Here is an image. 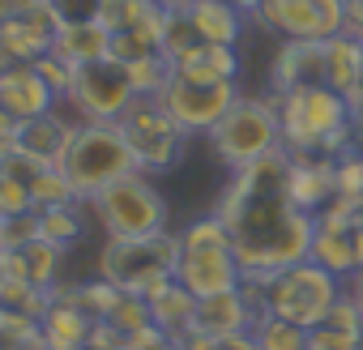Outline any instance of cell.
Returning a JSON list of instances; mask_svg holds the SVG:
<instances>
[{
	"mask_svg": "<svg viewBox=\"0 0 363 350\" xmlns=\"http://www.w3.org/2000/svg\"><path fill=\"white\" fill-rule=\"evenodd\" d=\"M214 214L231 231L240 269H286L312 256L316 214L291 197V154L274 149L252 166H240L223 188Z\"/></svg>",
	"mask_w": 363,
	"mask_h": 350,
	"instance_id": "1",
	"label": "cell"
},
{
	"mask_svg": "<svg viewBox=\"0 0 363 350\" xmlns=\"http://www.w3.org/2000/svg\"><path fill=\"white\" fill-rule=\"evenodd\" d=\"M240 290L257 307V316L269 312V316H282L299 329H316L329 316V307L337 303L342 278L308 256V261H295L286 269H244Z\"/></svg>",
	"mask_w": 363,
	"mask_h": 350,
	"instance_id": "2",
	"label": "cell"
},
{
	"mask_svg": "<svg viewBox=\"0 0 363 350\" xmlns=\"http://www.w3.org/2000/svg\"><path fill=\"white\" fill-rule=\"evenodd\" d=\"M278 124H282V149L286 154H316V158H342L354 149V115L350 103L329 86H299L291 94H278Z\"/></svg>",
	"mask_w": 363,
	"mask_h": 350,
	"instance_id": "3",
	"label": "cell"
},
{
	"mask_svg": "<svg viewBox=\"0 0 363 350\" xmlns=\"http://www.w3.org/2000/svg\"><path fill=\"white\" fill-rule=\"evenodd\" d=\"M56 166L69 180L77 201H94L116 180L141 171L133 149H128V141H124V132L116 124H99V120H86V124L73 128V137H69V145H65Z\"/></svg>",
	"mask_w": 363,
	"mask_h": 350,
	"instance_id": "4",
	"label": "cell"
},
{
	"mask_svg": "<svg viewBox=\"0 0 363 350\" xmlns=\"http://www.w3.org/2000/svg\"><path fill=\"white\" fill-rule=\"evenodd\" d=\"M244 278L235 248H231V231L218 214H206L197 222H189L179 231V265H175V282L193 290L197 299L206 295H223L235 290Z\"/></svg>",
	"mask_w": 363,
	"mask_h": 350,
	"instance_id": "5",
	"label": "cell"
},
{
	"mask_svg": "<svg viewBox=\"0 0 363 350\" xmlns=\"http://www.w3.org/2000/svg\"><path fill=\"white\" fill-rule=\"evenodd\" d=\"M179 265V235L154 231V235H133V239H107L99 252V278L120 286L124 295H154L175 278Z\"/></svg>",
	"mask_w": 363,
	"mask_h": 350,
	"instance_id": "6",
	"label": "cell"
},
{
	"mask_svg": "<svg viewBox=\"0 0 363 350\" xmlns=\"http://www.w3.org/2000/svg\"><path fill=\"white\" fill-rule=\"evenodd\" d=\"M218 162L231 171L252 166L257 158L282 149V124H278V103L274 98H235V107L206 132Z\"/></svg>",
	"mask_w": 363,
	"mask_h": 350,
	"instance_id": "7",
	"label": "cell"
},
{
	"mask_svg": "<svg viewBox=\"0 0 363 350\" xmlns=\"http://www.w3.org/2000/svg\"><path fill=\"white\" fill-rule=\"evenodd\" d=\"M90 205H94V218L107 231V239H133V235L167 231V201L141 171H133L124 180H116L111 188H103Z\"/></svg>",
	"mask_w": 363,
	"mask_h": 350,
	"instance_id": "8",
	"label": "cell"
},
{
	"mask_svg": "<svg viewBox=\"0 0 363 350\" xmlns=\"http://www.w3.org/2000/svg\"><path fill=\"white\" fill-rule=\"evenodd\" d=\"M116 128L124 132V141H128L141 171L175 166L179 154H184V141H189V132L171 120V111L158 103V94H137L124 107V115L116 120Z\"/></svg>",
	"mask_w": 363,
	"mask_h": 350,
	"instance_id": "9",
	"label": "cell"
},
{
	"mask_svg": "<svg viewBox=\"0 0 363 350\" xmlns=\"http://www.w3.org/2000/svg\"><path fill=\"white\" fill-rule=\"evenodd\" d=\"M103 26L111 30V60L133 64L162 52L167 5L162 0H107Z\"/></svg>",
	"mask_w": 363,
	"mask_h": 350,
	"instance_id": "10",
	"label": "cell"
},
{
	"mask_svg": "<svg viewBox=\"0 0 363 350\" xmlns=\"http://www.w3.org/2000/svg\"><path fill=\"white\" fill-rule=\"evenodd\" d=\"M235 98H240L235 81H193V77H179V73H171L167 86L158 90V103L171 111V120L189 137L193 132H210L235 107Z\"/></svg>",
	"mask_w": 363,
	"mask_h": 350,
	"instance_id": "11",
	"label": "cell"
},
{
	"mask_svg": "<svg viewBox=\"0 0 363 350\" xmlns=\"http://www.w3.org/2000/svg\"><path fill=\"white\" fill-rule=\"evenodd\" d=\"M133 98H137V90H133V77H128V69H124L120 60L103 56V60L77 64V77H73V90H69V103H73L86 120L116 124Z\"/></svg>",
	"mask_w": 363,
	"mask_h": 350,
	"instance_id": "12",
	"label": "cell"
},
{
	"mask_svg": "<svg viewBox=\"0 0 363 350\" xmlns=\"http://www.w3.org/2000/svg\"><path fill=\"white\" fill-rule=\"evenodd\" d=\"M60 22L39 5H26L18 13H0V69L9 64H35L56 47Z\"/></svg>",
	"mask_w": 363,
	"mask_h": 350,
	"instance_id": "13",
	"label": "cell"
},
{
	"mask_svg": "<svg viewBox=\"0 0 363 350\" xmlns=\"http://www.w3.org/2000/svg\"><path fill=\"white\" fill-rule=\"evenodd\" d=\"M299 86H325V39H286L269 64V98Z\"/></svg>",
	"mask_w": 363,
	"mask_h": 350,
	"instance_id": "14",
	"label": "cell"
},
{
	"mask_svg": "<svg viewBox=\"0 0 363 350\" xmlns=\"http://www.w3.org/2000/svg\"><path fill=\"white\" fill-rule=\"evenodd\" d=\"M94 316L73 299V286H56L52 290V307L43 312L39 329H43V350H90V333H94Z\"/></svg>",
	"mask_w": 363,
	"mask_h": 350,
	"instance_id": "15",
	"label": "cell"
},
{
	"mask_svg": "<svg viewBox=\"0 0 363 350\" xmlns=\"http://www.w3.org/2000/svg\"><path fill=\"white\" fill-rule=\"evenodd\" d=\"M252 18L282 39H333L337 35V26L325 18L316 0H261V9Z\"/></svg>",
	"mask_w": 363,
	"mask_h": 350,
	"instance_id": "16",
	"label": "cell"
},
{
	"mask_svg": "<svg viewBox=\"0 0 363 350\" xmlns=\"http://www.w3.org/2000/svg\"><path fill=\"white\" fill-rule=\"evenodd\" d=\"M0 107L18 120H35L56 107V90L43 81L35 64H9L0 69Z\"/></svg>",
	"mask_w": 363,
	"mask_h": 350,
	"instance_id": "17",
	"label": "cell"
},
{
	"mask_svg": "<svg viewBox=\"0 0 363 350\" xmlns=\"http://www.w3.org/2000/svg\"><path fill=\"white\" fill-rule=\"evenodd\" d=\"M325 86L350 103V115L363 107V43L350 35L325 39Z\"/></svg>",
	"mask_w": 363,
	"mask_h": 350,
	"instance_id": "18",
	"label": "cell"
},
{
	"mask_svg": "<svg viewBox=\"0 0 363 350\" xmlns=\"http://www.w3.org/2000/svg\"><path fill=\"white\" fill-rule=\"evenodd\" d=\"M257 320V307L244 299V290H223V295H206L197 299V312H193V329L197 333H210V337H235V333H248Z\"/></svg>",
	"mask_w": 363,
	"mask_h": 350,
	"instance_id": "19",
	"label": "cell"
},
{
	"mask_svg": "<svg viewBox=\"0 0 363 350\" xmlns=\"http://www.w3.org/2000/svg\"><path fill=\"white\" fill-rule=\"evenodd\" d=\"M291 197H295L299 210L320 214V210L337 197V171H333V158L291 154Z\"/></svg>",
	"mask_w": 363,
	"mask_h": 350,
	"instance_id": "20",
	"label": "cell"
},
{
	"mask_svg": "<svg viewBox=\"0 0 363 350\" xmlns=\"http://www.w3.org/2000/svg\"><path fill=\"white\" fill-rule=\"evenodd\" d=\"M69 137H73V124H65L56 111H48V115L22 120V128H18V154L56 166L60 154H65V145H69Z\"/></svg>",
	"mask_w": 363,
	"mask_h": 350,
	"instance_id": "21",
	"label": "cell"
},
{
	"mask_svg": "<svg viewBox=\"0 0 363 350\" xmlns=\"http://www.w3.org/2000/svg\"><path fill=\"white\" fill-rule=\"evenodd\" d=\"M145 303H150V320H154V329H158V333H167V337H184V333L193 329L197 295H193V290H184L175 278H171L167 286H158L154 295H145Z\"/></svg>",
	"mask_w": 363,
	"mask_h": 350,
	"instance_id": "22",
	"label": "cell"
},
{
	"mask_svg": "<svg viewBox=\"0 0 363 350\" xmlns=\"http://www.w3.org/2000/svg\"><path fill=\"white\" fill-rule=\"evenodd\" d=\"M5 273L18 278V282H30V286H43V290H56V273H60V248L48 244V239H30L26 248L18 252H5Z\"/></svg>",
	"mask_w": 363,
	"mask_h": 350,
	"instance_id": "23",
	"label": "cell"
},
{
	"mask_svg": "<svg viewBox=\"0 0 363 350\" xmlns=\"http://www.w3.org/2000/svg\"><path fill=\"white\" fill-rule=\"evenodd\" d=\"M171 73L193 77V81H235L240 77V56L227 43H197L193 52H184L171 64Z\"/></svg>",
	"mask_w": 363,
	"mask_h": 350,
	"instance_id": "24",
	"label": "cell"
},
{
	"mask_svg": "<svg viewBox=\"0 0 363 350\" xmlns=\"http://www.w3.org/2000/svg\"><path fill=\"white\" fill-rule=\"evenodd\" d=\"M184 9H189L197 35H201L206 43H227V47L240 43L244 18H248V13H240L235 5H227V0H189Z\"/></svg>",
	"mask_w": 363,
	"mask_h": 350,
	"instance_id": "25",
	"label": "cell"
},
{
	"mask_svg": "<svg viewBox=\"0 0 363 350\" xmlns=\"http://www.w3.org/2000/svg\"><path fill=\"white\" fill-rule=\"evenodd\" d=\"M60 60H69L73 69L77 64H90V60H103L111 56V30L103 22H86V26H60L56 35V47H52Z\"/></svg>",
	"mask_w": 363,
	"mask_h": 350,
	"instance_id": "26",
	"label": "cell"
},
{
	"mask_svg": "<svg viewBox=\"0 0 363 350\" xmlns=\"http://www.w3.org/2000/svg\"><path fill=\"white\" fill-rule=\"evenodd\" d=\"M252 341H257V350H308V329L261 312L252 320Z\"/></svg>",
	"mask_w": 363,
	"mask_h": 350,
	"instance_id": "27",
	"label": "cell"
},
{
	"mask_svg": "<svg viewBox=\"0 0 363 350\" xmlns=\"http://www.w3.org/2000/svg\"><path fill=\"white\" fill-rule=\"evenodd\" d=\"M77 205H82V201L56 205V210H39V239L56 244L60 252L73 248V244L82 239V210H77Z\"/></svg>",
	"mask_w": 363,
	"mask_h": 350,
	"instance_id": "28",
	"label": "cell"
},
{
	"mask_svg": "<svg viewBox=\"0 0 363 350\" xmlns=\"http://www.w3.org/2000/svg\"><path fill=\"white\" fill-rule=\"evenodd\" d=\"M0 350H43V329H39V320L0 307Z\"/></svg>",
	"mask_w": 363,
	"mask_h": 350,
	"instance_id": "29",
	"label": "cell"
},
{
	"mask_svg": "<svg viewBox=\"0 0 363 350\" xmlns=\"http://www.w3.org/2000/svg\"><path fill=\"white\" fill-rule=\"evenodd\" d=\"M39 5H43L60 26H86V22H103L107 0H39Z\"/></svg>",
	"mask_w": 363,
	"mask_h": 350,
	"instance_id": "30",
	"label": "cell"
},
{
	"mask_svg": "<svg viewBox=\"0 0 363 350\" xmlns=\"http://www.w3.org/2000/svg\"><path fill=\"white\" fill-rule=\"evenodd\" d=\"M30 239H39V210L0 218V252H18V248H26Z\"/></svg>",
	"mask_w": 363,
	"mask_h": 350,
	"instance_id": "31",
	"label": "cell"
},
{
	"mask_svg": "<svg viewBox=\"0 0 363 350\" xmlns=\"http://www.w3.org/2000/svg\"><path fill=\"white\" fill-rule=\"evenodd\" d=\"M337 197H359L363 201V149H346L337 162Z\"/></svg>",
	"mask_w": 363,
	"mask_h": 350,
	"instance_id": "32",
	"label": "cell"
},
{
	"mask_svg": "<svg viewBox=\"0 0 363 350\" xmlns=\"http://www.w3.org/2000/svg\"><path fill=\"white\" fill-rule=\"evenodd\" d=\"M320 324H333V329H342V333H359V337H363V307H359V299H354L350 290H342L337 303L329 307V316H325Z\"/></svg>",
	"mask_w": 363,
	"mask_h": 350,
	"instance_id": "33",
	"label": "cell"
},
{
	"mask_svg": "<svg viewBox=\"0 0 363 350\" xmlns=\"http://www.w3.org/2000/svg\"><path fill=\"white\" fill-rule=\"evenodd\" d=\"M35 69L43 73V81L56 90V98H69V90H73V77H77V69L69 64V60H60L56 52H48L43 60H35Z\"/></svg>",
	"mask_w": 363,
	"mask_h": 350,
	"instance_id": "34",
	"label": "cell"
},
{
	"mask_svg": "<svg viewBox=\"0 0 363 350\" xmlns=\"http://www.w3.org/2000/svg\"><path fill=\"white\" fill-rule=\"evenodd\" d=\"M308 350H363V337L342 333L333 324H316V329H308Z\"/></svg>",
	"mask_w": 363,
	"mask_h": 350,
	"instance_id": "35",
	"label": "cell"
},
{
	"mask_svg": "<svg viewBox=\"0 0 363 350\" xmlns=\"http://www.w3.org/2000/svg\"><path fill=\"white\" fill-rule=\"evenodd\" d=\"M342 35L363 43V0H342Z\"/></svg>",
	"mask_w": 363,
	"mask_h": 350,
	"instance_id": "36",
	"label": "cell"
},
{
	"mask_svg": "<svg viewBox=\"0 0 363 350\" xmlns=\"http://www.w3.org/2000/svg\"><path fill=\"white\" fill-rule=\"evenodd\" d=\"M175 341H179V350H231L227 337H210V333H197V329H189L184 337H175Z\"/></svg>",
	"mask_w": 363,
	"mask_h": 350,
	"instance_id": "37",
	"label": "cell"
},
{
	"mask_svg": "<svg viewBox=\"0 0 363 350\" xmlns=\"http://www.w3.org/2000/svg\"><path fill=\"white\" fill-rule=\"evenodd\" d=\"M18 128H22V120L0 107V158H9L18 149Z\"/></svg>",
	"mask_w": 363,
	"mask_h": 350,
	"instance_id": "38",
	"label": "cell"
},
{
	"mask_svg": "<svg viewBox=\"0 0 363 350\" xmlns=\"http://www.w3.org/2000/svg\"><path fill=\"white\" fill-rule=\"evenodd\" d=\"M346 290H350V295L359 299V307H363V265H359V269H354V273L346 278Z\"/></svg>",
	"mask_w": 363,
	"mask_h": 350,
	"instance_id": "39",
	"label": "cell"
},
{
	"mask_svg": "<svg viewBox=\"0 0 363 350\" xmlns=\"http://www.w3.org/2000/svg\"><path fill=\"white\" fill-rule=\"evenodd\" d=\"M145 350H179V341H175V337H167V333H158Z\"/></svg>",
	"mask_w": 363,
	"mask_h": 350,
	"instance_id": "40",
	"label": "cell"
},
{
	"mask_svg": "<svg viewBox=\"0 0 363 350\" xmlns=\"http://www.w3.org/2000/svg\"><path fill=\"white\" fill-rule=\"evenodd\" d=\"M227 5H235L240 13H248V18H252V13L261 9V0H227Z\"/></svg>",
	"mask_w": 363,
	"mask_h": 350,
	"instance_id": "41",
	"label": "cell"
},
{
	"mask_svg": "<svg viewBox=\"0 0 363 350\" xmlns=\"http://www.w3.org/2000/svg\"><path fill=\"white\" fill-rule=\"evenodd\" d=\"M26 5H35V0H0V13H18Z\"/></svg>",
	"mask_w": 363,
	"mask_h": 350,
	"instance_id": "42",
	"label": "cell"
},
{
	"mask_svg": "<svg viewBox=\"0 0 363 350\" xmlns=\"http://www.w3.org/2000/svg\"><path fill=\"white\" fill-rule=\"evenodd\" d=\"M5 278H9V273H5V252H0V290H5Z\"/></svg>",
	"mask_w": 363,
	"mask_h": 350,
	"instance_id": "43",
	"label": "cell"
},
{
	"mask_svg": "<svg viewBox=\"0 0 363 350\" xmlns=\"http://www.w3.org/2000/svg\"><path fill=\"white\" fill-rule=\"evenodd\" d=\"M359 128H363V107L354 111V132H359Z\"/></svg>",
	"mask_w": 363,
	"mask_h": 350,
	"instance_id": "44",
	"label": "cell"
},
{
	"mask_svg": "<svg viewBox=\"0 0 363 350\" xmlns=\"http://www.w3.org/2000/svg\"><path fill=\"white\" fill-rule=\"evenodd\" d=\"M162 5H167V9H171V5H189V0H162Z\"/></svg>",
	"mask_w": 363,
	"mask_h": 350,
	"instance_id": "45",
	"label": "cell"
}]
</instances>
